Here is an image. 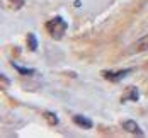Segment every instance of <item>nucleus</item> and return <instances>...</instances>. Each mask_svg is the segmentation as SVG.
<instances>
[{
    "mask_svg": "<svg viewBox=\"0 0 148 138\" xmlns=\"http://www.w3.org/2000/svg\"><path fill=\"white\" fill-rule=\"evenodd\" d=\"M45 27L53 39H61L63 34H65V31H66V22H65L61 17H53L51 21L46 22Z\"/></svg>",
    "mask_w": 148,
    "mask_h": 138,
    "instance_id": "1",
    "label": "nucleus"
},
{
    "mask_svg": "<svg viewBox=\"0 0 148 138\" xmlns=\"http://www.w3.org/2000/svg\"><path fill=\"white\" fill-rule=\"evenodd\" d=\"M133 70L131 68H121V70H104L102 72V77L106 80H111V82H119L121 78H124V77L128 75V73H131Z\"/></svg>",
    "mask_w": 148,
    "mask_h": 138,
    "instance_id": "2",
    "label": "nucleus"
},
{
    "mask_svg": "<svg viewBox=\"0 0 148 138\" xmlns=\"http://www.w3.org/2000/svg\"><path fill=\"white\" fill-rule=\"evenodd\" d=\"M123 128L126 130V131H130V133H133V135H143V131H141V128L138 126V123L133 121V119H128V121L123 123Z\"/></svg>",
    "mask_w": 148,
    "mask_h": 138,
    "instance_id": "3",
    "label": "nucleus"
},
{
    "mask_svg": "<svg viewBox=\"0 0 148 138\" xmlns=\"http://www.w3.org/2000/svg\"><path fill=\"white\" fill-rule=\"evenodd\" d=\"M73 121L78 124V126H82V128H87V130H90L92 126H94V123L90 121L89 118H84V116H80V114H75L73 116Z\"/></svg>",
    "mask_w": 148,
    "mask_h": 138,
    "instance_id": "4",
    "label": "nucleus"
},
{
    "mask_svg": "<svg viewBox=\"0 0 148 138\" xmlns=\"http://www.w3.org/2000/svg\"><path fill=\"white\" fill-rule=\"evenodd\" d=\"M133 49L134 51H148V34L147 36H143L141 39H138V41L134 43Z\"/></svg>",
    "mask_w": 148,
    "mask_h": 138,
    "instance_id": "5",
    "label": "nucleus"
},
{
    "mask_svg": "<svg viewBox=\"0 0 148 138\" xmlns=\"http://www.w3.org/2000/svg\"><path fill=\"white\" fill-rule=\"evenodd\" d=\"M12 67H14L21 75L29 77V75H34V73H36V70H32V68H24V67H21V65H17V63H12Z\"/></svg>",
    "mask_w": 148,
    "mask_h": 138,
    "instance_id": "6",
    "label": "nucleus"
},
{
    "mask_svg": "<svg viewBox=\"0 0 148 138\" xmlns=\"http://www.w3.org/2000/svg\"><path fill=\"white\" fill-rule=\"evenodd\" d=\"M45 119L48 121V124H51V126H55V124H58V116L55 114V113H51V111H45Z\"/></svg>",
    "mask_w": 148,
    "mask_h": 138,
    "instance_id": "7",
    "label": "nucleus"
},
{
    "mask_svg": "<svg viewBox=\"0 0 148 138\" xmlns=\"http://www.w3.org/2000/svg\"><path fill=\"white\" fill-rule=\"evenodd\" d=\"M27 46H29L31 51H36V49H38V39H36V36H34L32 32L27 34Z\"/></svg>",
    "mask_w": 148,
    "mask_h": 138,
    "instance_id": "8",
    "label": "nucleus"
},
{
    "mask_svg": "<svg viewBox=\"0 0 148 138\" xmlns=\"http://www.w3.org/2000/svg\"><path fill=\"white\" fill-rule=\"evenodd\" d=\"M128 99H131V101H138V91H136L134 87H130V94H124L123 101H128Z\"/></svg>",
    "mask_w": 148,
    "mask_h": 138,
    "instance_id": "9",
    "label": "nucleus"
},
{
    "mask_svg": "<svg viewBox=\"0 0 148 138\" xmlns=\"http://www.w3.org/2000/svg\"><path fill=\"white\" fill-rule=\"evenodd\" d=\"M7 5L15 10V9H21L24 5V0H7Z\"/></svg>",
    "mask_w": 148,
    "mask_h": 138,
    "instance_id": "10",
    "label": "nucleus"
}]
</instances>
